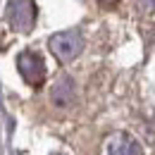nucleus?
Segmentation results:
<instances>
[{"instance_id": "nucleus-1", "label": "nucleus", "mask_w": 155, "mask_h": 155, "mask_svg": "<svg viewBox=\"0 0 155 155\" xmlns=\"http://www.w3.org/2000/svg\"><path fill=\"white\" fill-rule=\"evenodd\" d=\"M48 48H50V53H53L60 62H72V60L79 58L81 50H84V36L79 34L77 29L60 31L55 36H50Z\"/></svg>"}, {"instance_id": "nucleus-2", "label": "nucleus", "mask_w": 155, "mask_h": 155, "mask_svg": "<svg viewBox=\"0 0 155 155\" xmlns=\"http://www.w3.org/2000/svg\"><path fill=\"white\" fill-rule=\"evenodd\" d=\"M17 67H19L21 77L31 86H43V81H45V62H43V58L38 53H21L17 58Z\"/></svg>"}, {"instance_id": "nucleus-7", "label": "nucleus", "mask_w": 155, "mask_h": 155, "mask_svg": "<svg viewBox=\"0 0 155 155\" xmlns=\"http://www.w3.org/2000/svg\"><path fill=\"white\" fill-rule=\"evenodd\" d=\"M100 2H103V5H115L117 0H100Z\"/></svg>"}, {"instance_id": "nucleus-5", "label": "nucleus", "mask_w": 155, "mask_h": 155, "mask_svg": "<svg viewBox=\"0 0 155 155\" xmlns=\"http://www.w3.org/2000/svg\"><path fill=\"white\" fill-rule=\"evenodd\" d=\"M50 98H53V103H55L58 107H69V105H74V100H77L74 79L67 77V74H62V77L55 81V86L50 88Z\"/></svg>"}, {"instance_id": "nucleus-4", "label": "nucleus", "mask_w": 155, "mask_h": 155, "mask_svg": "<svg viewBox=\"0 0 155 155\" xmlns=\"http://www.w3.org/2000/svg\"><path fill=\"white\" fill-rule=\"evenodd\" d=\"M105 155H143V150H141V146H138L136 138H131L129 134L117 131V134H112L107 138Z\"/></svg>"}, {"instance_id": "nucleus-8", "label": "nucleus", "mask_w": 155, "mask_h": 155, "mask_svg": "<svg viewBox=\"0 0 155 155\" xmlns=\"http://www.w3.org/2000/svg\"><path fill=\"white\" fill-rule=\"evenodd\" d=\"M58 155H60V153H58Z\"/></svg>"}, {"instance_id": "nucleus-3", "label": "nucleus", "mask_w": 155, "mask_h": 155, "mask_svg": "<svg viewBox=\"0 0 155 155\" xmlns=\"http://www.w3.org/2000/svg\"><path fill=\"white\" fill-rule=\"evenodd\" d=\"M34 17H36V10H34L31 0H12L10 2L7 19L17 31H29L34 26Z\"/></svg>"}, {"instance_id": "nucleus-6", "label": "nucleus", "mask_w": 155, "mask_h": 155, "mask_svg": "<svg viewBox=\"0 0 155 155\" xmlns=\"http://www.w3.org/2000/svg\"><path fill=\"white\" fill-rule=\"evenodd\" d=\"M143 5H148V7H155V0H143Z\"/></svg>"}]
</instances>
